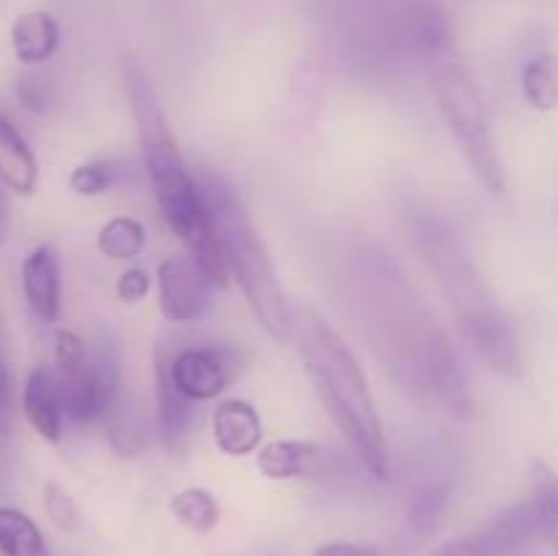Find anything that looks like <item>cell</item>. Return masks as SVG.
Returning <instances> with one entry per match:
<instances>
[{
    "instance_id": "cell-1",
    "label": "cell",
    "mask_w": 558,
    "mask_h": 556,
    "mask_svg": "<svg viewBox=\"0 0 558 556\" xmlns=\"http://www.w3.org/2000/svg\"><path fill=\"white\" fill-rule=\"evenodd\" d=\"M352 305L360 333L401 390L450 418L472 414V392L450 336L379 249L354 254Z\"/></svg>"
},
{
    "instance_id": "cell-2",
    "label": "cell",
    "mask_w": 558,
    "mask_h": 556,
    "mask_svg": "<svg viewBox=\"0 0 558 556\" xmlns=\"http://www.w3.org/2000/svg\"><path fill=\"white\" fill-rule=\"evenodd\" d=\"M409 232L414 245L436 273L441 292L456 311L458 330L466 338L472 352L505 379H518L523 374L521 338L512 327L510 316L501 311L490 289L480 278L477 267L469 259L466 249L456 238L452 227L428 210L409 216Z\"/></svg>"
},
{
    "instance_id": "cell-3",
    "label": "cell",
    "mask_w": 558,
    "mask_h": 556,
    "mask_svg": "<svg viewBox=\"0 0 558 556\" xmlns=\"http://www.w3.org/2000/svg\"><path fill=\"white\" fill-rule=\"evenodd\" d=\"M298 343L305 374H308L325 412L330 414L336 428L347 436L363 467L374 478L385 480L390 472L385 431H381L379 412H376L374 396L368 390V379H365L352 349L316 314H303Z\"/></svg>"
},
{
    "instance_id": "cell-4",
    "label": "cell",
    "mask_w": 558,
    "mask_h": 556,
    "mask_svg": "<svg viewBox=\"0 0 558 556\" xmlns=\"http://www.w3.org/2000/svg\"><path fill=\"white\" fill-rule=\"evenodd\" d=\"M123 80L131 101V114H134L136 140H140L142 158H145L153 194L161 207L163 221L183 240L185 249H196L205 240L216 238V227H213L196 172H191L183 153H180L178 140L169 129V120L163 114L145 65L131 55L123 60Z\"/></svg>"
},
{
    "instance_id": "cell-5",
    "label": "cell",
    "mask_w": 558,
    "mask_h": 556,
    "mask_svg": "<svg viewBox=\"0 0 558 556\" xmlns=\"http://www.w3.org/2000/svg\"><path fill=\"white\" fill-rule=\"evenodd\" d=\"M196 180H199L213 227L221 240L229 273L232 278H238L251 314L272 341L289 343L294 333L292 309H289L287 294H283L276 267L267 254L265 240L256 232L238 189L227 178L207 172V169L196 172Z\"/></svg>"
},
{
    "instance_id": "cell-6",
    "label": "cell",
    "mask_w": 558,
    "mask_h": 556,
    "mask_svg": "<svg viewBox=\"0 0 558 556\" xmlns=\"http://www.w3.org/2000/svg\"><path fill=\"white\" fill-rule=\"evenodd\" d=\"M425 63H428L436 104H439V112L445 118L447 131L456 140L458 150L466 158L474 178L490 194L501 196L507 191V172L499 150H496L494 134H490L483 96H480L472 74L461 63V58L452 52V47L428 55Z\"/></svg>"
},
{
    "instance_id": "cell-7",
    "label": "cell",
    "mask_w": 558,
    "mask_h": 556,
    "mask_svg": "<svg viewBox=\"0 0 558 556\" xmlns=\"http://www.w3.org/2000/svg\"><path fill=\"white\" fill-rule=\"evenodd\" d=\"M545 540L532 501L505 507L480 529L450 540L428 556H529Z\"/></svg>"
},
{
    "instance_id": "cell-8",
    "label": "cell",
    "mask_w": 558,
    "mask_h": 556,
    "mask_svg": "<svg viewBox=\"0 0 558 556\" xmlns=\"http://www.w3.org/2000/svg\"><path fill=\"white\" fill-rule=\"evenodd\" d=\"M240 368H243V354L229 341L169 347V371L174 385L196 403L221 396L238 379Z\"/></svg>"
},
{
    "instance_id": "cell-9",
    "label": "cell",
    "mask_w": 558,
    "mask_h": 556,
    "mask_svg": "<svg viewBox=\"0 0 558 556\" xmlns=\"http://www.w3.org/2000/svg\"><path fill=\"white\" fill-rule=\"evenodd\" d=\"M54 376H58L60 396H63L65 418L74 423L101 420V401H98L90 352H87L85 341L65 327L54 333Z\"/></svg>"
},
{
    "instance_id": "cell-10",
    "label": "cell",
    "mask_w": 558,
    "mask_h": 556,
    "mask_svg": "<svg viewBox=\"0 0 558 556\" xmlns=\"http://www.w3.org/2000/svg\"><path fill=\"white\" fill-rule=\"evenodd\" d=\"M158 303L172 325H194L213 309L216 287L191 256H169L158 265Z\"/></svg>"
},
{
    "instance_id": "cell-11",
    "label": "cell",
    "mask_w": 558,
    "mask_h": 556,
    "mask_svg": "<svg viewBox=\"0 0 558 556\" xmlns=\"http://www.w3.org/2000/svg\"><path fill=\"white\" fill-rule=\"evenodd\" d=\"M169 347H172V341L163 338L156 349V423L161 445L169 452H174L189 439L191 425L196 420V401H191L174 385L172 371H169Z\"/></svg>"
},
{
    "instance_id": "cell-12",
    "label": "cell",
    "mask_w": 558,
    "mask_h": 556,
    "mask_svg": "<svg viewBox=\"0 0 558 556\" xmlns=\"http://www.w3.org/2000/svg\"><path fill=\"white\" fill-rule=\"evenodd\" d=\"M336 456L319 442L308 439H276L267 442L256 456V467L270 480L322 478L330 472Z\"/></svg>"
},
{
    "instance_id": "cell-13",
    "label": "cell",
    "mask_w": 558,
    "mask_h": 556,
    "mask_svg": "<svg viewBox=\"0 0 558 556\" xmlns=\"http://www.w3.org/2000/svg\"><path fill=\"white\" fill-rule=\"evenodd\" d=\"M22 294L33 314L47 325L60 319V294H63V281H60V256L54 245L41 243L22 259Z\"/></svg>"
},
{
    "instance_id": "cell-14",
    "label": "cell",
    "mask_w": 558,
    "mask_h": 556,
    "mask_svg": "<svg viewBox=\"0 0 558 556\" xmlns=\"http://www.w3.org/2000/svg\"><path fill=\"white\" fill-rule=\"evenodd\" d=\"M22 412L31 428L49 445H58L63 439V396H60L58 376L49 365H36L27 374L22 387Z\"/></svg>"
},
{
    "instance_id": "cell-15",
    "label": "cell",
    "mask_w": 558,
    "mask_h": 556,
    "mask_svg": "<svg viewBox=\"0 0 558 556\" xmlns=\"http://www.w3.org/2000/svg\"><path fill=\"white\" fill-rule=\"evenodd\" d=\"M213 439L227 456H248L262 442V418L243 398L221 401L213 412Z\"/></svg>"
},
{
    "instance_id": "cell-16",
    "label": "cell",
    "mask_w": 558,
    "mask_h": 556,
    "mask_svg": "<svg viewBox=\"0 0 558 556\" xmlns=\"http://www.w3.org/2000/svg\"><path fill=\"white\" fill-rule=\"evenodd\" d=\"M0 185L20 196L36 194L38 158L22 131L0 112Z\"/></svg>"
},
{
    "instance_id": "cell-17",
    "label": "cell",
    "mask_w": 558,
    "mask_h": 556,
    "mask_svg": "<svg viewBox=\"0 0 558 556\" xmlns=\"http://www.w3.org/2000/svg\"><path fill=\"white\" fill-rule=\"evenodd\" d=\"M60 25L49 11L33 9L25 11L11 25V49L16 60L25 65H41L58 52Z\"/></svg>"
},
{
    "instance_id": "cell-18",
    "label": "cell",
    "mask_w": 558,
    "mask_h": 556,
    "mask_svg": "<svg viewBox=\"0 0 558 556\" xmlns=\"http://www.w3.org/2000/svg\"><path fill=\"white\" fill-rule=\"evenodd\" d=\"M104 428H107V439L109 445L114 447V452L120 456H136L147 447V423H145V414L142 409L136 407L134 398L129 392H120L118 401L109 407V412L101 418Z\"/></svg>"
},
{
    "instance_id": "cell-19",
    "label": "cell",
    "mask_w": 558,
    "mask_h": 556,
    "mask_svg": "<svg viewBox=\"0 0 558 556\" xmlns=\"http://www.w3.org/2000/svg\"><path fill=\"white\" fill-rule=\"evenodd\" d=\"M523 98L537 112H554L558 107V52H537L521 71Z\"/></svg>"
},
{
    "instance_id": "cell-20",
    "label": "cell",
    "mask_w": 558,
    "mask_h": 556,
    "mask_svg": "<svg viewBox=\"0 0 558 556\" xmlns=\"http://www.w3.org/2000/svg\"><path fill=\"white\" fill-rule=\"evenodd\" d=\"M0 554L3 556H52L41 529L27 512L0 505Z\"/></svg>"
},
{
    "instance_id": "cell-21",
    "label": "cell",
    "mask_w": 558,
    "mask_h": 556,
    "mask_svg": "<svg viewBox=\"0 0 558 556\" xmlns=\"http://www.w3.org/2000/svg\"><path fill=\"white\" fill-rule=\"evenodd\" d=\"M147 232L136 218L131 216H114L98 229V251H101L107 259L114 262H129L134 256H140L145 251Z\"/></svg>"
},
{
    "instance_id": "cell-22",
    "label": "cell",
    "mask_w": 558,
    "mask_h": 556,
    "mask_svg": "<svg viewBox=\"0 0 558 556\" xmlns=\"http://www.w3.org/2000/svg\"><path fill=\"white\" fill-rule=\"evenodd\" d=\"M169 510L178 518L183 527L194 529V532H213L221 521V507L218 499L207 488H183L172 496Z\"/></svg>"
},
{
    "instance_id": "cell-23",
    "label": "cell",
    "mask_w": 558,
    "mask_h": 556,
    "mask_svg": "<svg viewBox=\"0 0 558 556\" xmlns=\"http://www.w3.org/2000/svg\"><path fill=\"white\" fill-rule=\"evenodd\" d=\"M532 505L539 518L545 540L558 554V474L545 461H534L532 469Z\"/></svg>"
},
{
    "instance_id": "cell-24",
    "label": "cell",
    "mask_w": 558,
    "mask_h": 556,
    "mask_svg": "<svg viewBox=\"0 0 558 556\" xmlns=\"http://www.w3.org/2000/svg\"><path fill=\"white\" fill-rule=\"evenodd\" d=\"M120 178V169L114 161H87L71 169L69 189L80 196H98L112 189Z\"/></svg>"
},
{
    "instance_id": "cell-25",
    "label": "cell",
    "mask_w": 558,
    "mask_h": 556,
    "mask_svg": "<svg viewBox=\"0 0 558 556\" xmlns=\"http://www.w3.org/2000/svg\"><path fill=\"white\" fill-rule=\"evenodd\" d=\"M445 485H425V488H420L417 494L412 496V505H409V523H412L417 532H428V529L436 527V521L445 516Z\"/></svg>"
},
{
    "instance_id": "cell-26",
    "label": "cell",
    "mask_w": 558,
    "mask_h": 556,
    "mask_svg": "<svg viewBox=\"0 0 558 556\" xmlns=\"http://www.w3.org/2000/svg\"><path fill=\"white\" fill-rule=\"evenodd\" d=\"M44 512L60 532H76L82 527V512L76 501L58 483H44Z\"/></svg>"
},
{
    "instance_id": "cell-27",
    "label": "cell",
    "mask_w": 558,
    "mask_h": 556,
    "mask_svg": "<svg viewBox=\"0 0 558 556\" xmlns=\"http://www.w3.org/2000/svg\"><path fill=\"white\" fill-rule=\"evenodd\" d=\"M16 98H20L22 107L36 114H44L52 109V87H49V82L44 76H22L16 82Z\"/></svg>"
},
{
    "instance_id": "cell-28",
    "label": "cell",
    "mask_w": 558,
    "mask_h": 556,
    "mask_svg": "<svg viewBox=\"0 0 558 556\" xmlns=\"http://www.w3.org/2000/svg\"><path fill=\"white\" fill-rule=\"evenodd\" d=\"M114 292L123 303H140L150 292V273L142 270V267H129L114 283Z\"/></svg>"
},
{
    "instance_id": "cell-29",
    "label": "cell",
    "mask_w": 558,
    "mask_h": 556,
    "mask_svg": "<svg viewBox=\"0 0 558 556\" xmlns=\"http://www.w3.org/2000/svg\"><path fill=\"white\" fill-rule=\"evenodd\" d=\"M314 556H381V551L368 543H325Z\"/></svg>"
},
{
    "instance_id": "cell-30",
    "label": "cell",
    "mask_w": 558,
    "mask_h": 556,
    "mask_svg": "<svg viewBox=\"0 0 558 556\" xmlns=\"http://www.w3.org/2000/svg\"><path fill=\"white\" fill-rule=\"evenodd\" d=\"M11 425V376L5 368L3 352H0V434H5Z\"/></svg>"
},
{
    "instance_id": "cell-31",
    "label": "cell",
    "mask_w": 558,
    "mask_h": 556,
    "mask_svg": "<svg viewBox=\"0 0 558 556\" xmlns=\"http://www.w3.org/2000/svg\"><path fill=\"white\" fill-rule=\"evenodd\" d=\"M11 229V210H9V200H5V194L0 191V243L5 240V234H9Z\"/></svg>"
}]
</instances>
